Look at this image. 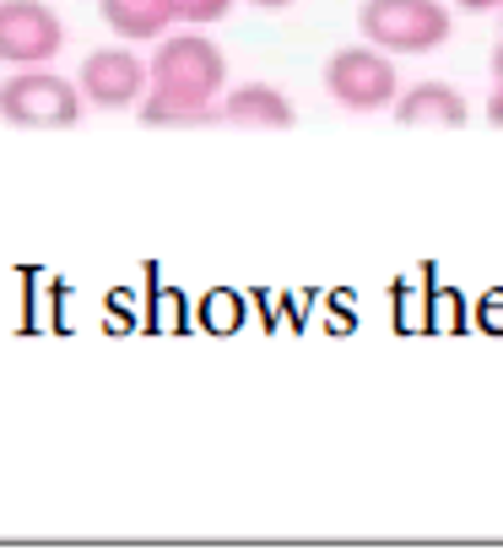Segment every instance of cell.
Here are the masks:
<instances>
[{"mask_svg": "<svg viewBox=\"0 0 503 557\" xmlns=\"http://www.w3.org/2000/svg\"><path fill=\"white\" fill-rule=\"evenodd\" d=\"M493 82L503 87V38H499V49H493Z\"/></svg>", "mask_w": 503, "mask_h": 557, "instance_id": "cell-15", "label": "cell"}, {"mask_svg": "<svg viewBox=\"0 0 503 557\" xmlns=\"http://www.w3.org/2000/svg\"><path fill=\"white\" fill-rule=\"evenodd\" d=\"M357 33H363V44H373L384 54H433L450 44L455 22H450L444 0H363Z\"/></svg>", "mask_w": 503, "mask_h": 557, "instance_id": "cell-2", "label": "cell"}, {"mask_svg": "<svg viewBox=\"0 0 503 557\" xmlns=\"http://www.w3.org/2000/svg\"><path fill=\"white\" fill-rule=\"evenodd\" d=\"M82 109H87L82 87L49 65H22L0 82V120L16 131H71Z\"/></svg>", "mask_w": 503, "mask_h": 557, "instance_id": "cell-3", "label": "cell"}, {"mask_svg": "<svg viewBox=\"0 0 503 557\" xmlns=\"http://www.w3.org/2000/svg\"><path fill=\"white\" fill-rule=\"evenodd\" d=\"M65 49V22L44 0H0V65H49Z\"/></svg>", "mask_w": 503, "mask_h": 557, "instance_id": "cell-5", "label": "cell"}, {"mask_svg": "<svg viewBox=\"0 0 503 557\" xmlns=\"http://www.w3.org/2000/svg\"><path fill=\"white\" fill-rule=\"evenodd\" d=\"M401 125H439V131H461L466 120H471V103H466V92L461 87H450V82H412V87H401V98H395V109H390Z\"/></svg>", "mask_w": 503, "mask_h": 557, "instance_id": "cell-8", "label": "cell"}, {"mask_svg": "<svg viewBox=\"0 0 503 557\" xmlns=\"http://www.w3.org/2000/svg\"><path fill=\"white\" fill-rule=\"evenodd\" d=\"M455 11H471V16H488V11H503V0H450Z\"/></svg>", "mask_w": 503, "mask_h": 557, "instance_id": "cell-12", "label": "cell"}, {"mask_svg": "<svg viewBox=\"0 0 503 557\" xmlns=\"http://www.w3.org/2000/svg\"><path fill=\"white\" fill-rule=\"evenodd\" d=\"M147 71H152V87L147 92H158V98L217 103L228 92V60H222V49L200 27H173V33H163L158 49H152V60H147Z\"/></svg>", "mask_w": 503, "mask_h": 557, "instance_id": "cell-1", "label": "cell"}, {"mask_svg": "<svg viewBox=\"0 0 503 557\" xmlns=\"http://www.w3.org/2000/svg\"><path fill=\"white\" fill-rule=\"evenodd\" d=\"M233 11V0H173V22L179 27H211Z\"/></svg>", "mask_w": 503, "mask_h": 557, "instance_id": "cell-11", "label": "cell"}, {"mask_svg": "<svg viewBox=\"0 0 503 557\" xmlns=\"http://www.w3.org/2000/svg\"><path fill=\"white\" fill-rule=\"evenodd\" d=\"M98 16L114 38L125 44H158L163 33H173V0H98Z\"/></svg>", "mask_w": 503, "mask_h": 557, "instance_id": "cell-9", "label": "cell"}, {"mask_svg": "<svg viewBox=\"0 0 503 557\" xmlns=\"http://www.w3.org/2000/svg\"><path fill=\"white\" fill-rule=\"evenodd\" d=\"M488 120H493V125H499V131H503V87H499V92H493V98H488Z\"/></svg>", "mask_w": 503, "mask_h": 557, "instance_id": "cell-14", "label": "cell"}, {"mask_svg": "<svg viewBox=\"0 0 503 557\" xmlns=\"http://www.w3.org/2000/svg\"><path fill=\"white\" fill-rule=\"evenodd\" d=\"M326 92L346 114H379V109H395L401 71H395V60L384 49L352 44V49H335L326 60Z\"/></svg>", "mask_w": 503, "mask_h": 557, "instance_id": "cell-4", "label": "cell"}, {"mask_svg": "<svg viewBox=\"0 0 503 557\" xmlns=\"http://www.w3.org/2000/svg\"><path fill=\"white\" fill-rule=\"evenodd\" d=\"M222 120L228 125H244V131H293L298 125V109L271 82H238L233 92H222Z\"/></svg>", "mask_w": 503, "mask_h": 557, "instance_id": "cell-7", "label": "cell"}, {"mask_svg": "<svg viewBox=\"0 0 503 557\" xmlns=\"http://www.w3.org/2000/svg\"><path fill=\"white\" fill-rule=\"evenodd\" d=\"M136 114H142V125H158V131H189V125H217L222 120V98L217 103H184V98L147 92L136 103Z\"/></svg>", "mask_w": 503, "mask_h": 557, "instance_id": "cell-10", "label": "cell"}, {"mask_svg": "<svg viewBox=\"0 0 503 557\" xmlns=\"http://www.w3.org/2000/svg\"><path fill=\"white\" fill-rule=\"evenodd\" d=\"M76 87H82V98H87L93 109L120 114V109H136V103L147 98L152 71H147V60L131 54V49H93V54L82 60V71H76Z\"/></svg>", "mask_w": 503, "mask_h": 557, "instance_id": "cell-6", "label": "cell"}, {"mask_svg": "<svg viewBox=\"0 0 503 557\" xmlns=\"http://www.w3.org/2000/svg\"><path fill=\"white\" fill-rule=\"evenodd\" d=\"M244 5H255V11H266V16H277V11H287L293 0H244Z\"/></svg>", "mask_w": 503, "mask_h": 557, "instance_id": "cell-13", "label": "cell"}, {"mask_svg": "<svg viewBox=\"0 0 503 557\" xmlns=\"http://www.w3.org/2000/svg\"><path fill=\"white\" fill-rule=\"evenodd\" d=\"M499 22H503V11H499Z\"/></svg>", "mask_w": 503, "mask_h": 557, "instance_id": "cell-16", "label": "cell"}]
</instances>
